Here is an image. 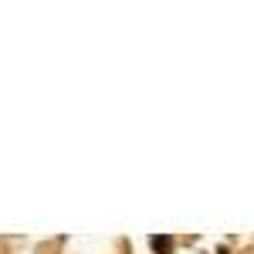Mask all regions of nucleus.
<instances>
[{
	"mask_svg": "<svg viewBox=\"0 0 254 254\" xmlns=\"http://www.w3.org/2000/svg\"><path fill=\"white\" fill-rule=\"evenodd\" d=\"M149 244H153V251H156V254H170V251H173V241H170V237H153Z\"/></svg>",
	"mask_w": 254,
	"mask_h": 254,
	"instance_id": "1",
	"label": "nucleus"
}]
</instances>
